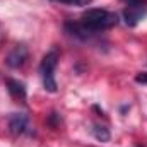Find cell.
I'll return each mask as SVG.
<instances>
[{"label":"cell","instance_id":"6da1fadb","mask_svg":"<svg viewBox=\"0 0 147 147\" xmlns=\"http://www.w3.org/2000/svg\"><path fill=\"white\" fill-rule=\"evenodd\" d=\"M80 21L94 33H101V31L111 29L118 24V16L106 9H87L82 14Z\"/></svg>","mask_w":147,"mask_h":147},{"label":"cell","instance_id":"7a4b0ae2","mask_svg":"<svg viewBox=\"0 0 147 147\" xmlns=\"http://www.w3.org/2000/svg\"><path fill=\"white\" fill-rule=\"evenodd\" d=\"M58 60H60V53L58 50H51L48 51L41 63H39V74H41V79H43V87L45 91L48 92H57V80H55V69L58 65Z\"/></svg>","mask_w":147,"mask_h":147},{"label":"cell","instance_id":"3957f363","mask_svg":"<svg viewBox=\"0 0 147 147\" xmlns=\"http://www.w3.org/2000/svg\"><path fill=\"white\" fill-rule=\"evenodd\" d=\"M127 7L123 9V21L128 28H135L147 16V0H125Z\"/></svg>","mask_w":147,"mask_h":147},{"label":"cell","instance_id":"277c9868","mask_svg":"<svg viewBox=\"0 0 147 147\" xmlns=\"http://www.w3.org/2000/svg\"><path fill=\"white\" fill-rule=\"evenodd\" d=\"M9 132L16 137L19 135H33V125L26 113H12L9 116Z\"/></svg>","mask_w":147,"mask_h":147},{"label":"cell","instance_id":"5b68a950","mask_svg":"<svg viewBox=\"0 0 147 147\" xmlns=\"http://www.w3.org/2000/svg\"><path fill=\"white\" fill-rule=\"evenodd\" d=\"M63 28H65L67 34L77 38V39H80V41H89V39H92V38L98 34V33H94L92 29H89L82 21H69V22H65Z\"/></svg>","mask_w":147,"mask_h":147},{"label":"cell","instance_id":"8992f818","mask_svg":"<svg viewBox=\"0 0 147 147\" xmlns=\"http://www.w3.org/2000/svg\"><path fill=\"white\" fill-rule=\"evenodd\" d=\"M28 58H29V50H28V46H26V45H16V46L9 51V55H7V58H5V63H7L10 69H21V67L28 62Z\"/></svg>","mask_w":147,"mask_h":147},{"label":"cell","instance_id":"52a82bcc","mask_svg":"<svg viewBox=\"0 0 147 147\" xmlns=\"http://www.w3.org/2000/svg\"><path fill=\"white\" fill-rule=\"evenodd\" d=\"M5 86H7V91H9V94H10L12 98L22 99V101L26 99L28 92H26L24 82H21V80H17V79H7V80H5Z\"/></svg>","mask_w":147,"mask_h":147},{"label":"cell","instance_id":"ba28073f","mask_svg":"<svg viewBox=\"0 0 147 147\" xmlns=\"http://www.w3.org/2000/svg\"><path fill=\"white\" fill-rule=\"evenodd\" d=\"M92 135L96 137V140H99V142H108L111 137L110 130L105 127V125H94V128H92Z\"/></svg>","mask_w":147,"mask_h":147},{"label":"cell","instance_id":"9c48e42d","mask_svg":"<svg viewBox=\"0 0 147 147\" xmlns=\"http://www.w3.org/2000/svg\"><path fill=\"white\" fill-rule=\"evenodd\" d=\"M57 3H63V5H74V7H86L89 5L92 0H53Z\"/></svg>","mask_w":147,"mask_h":147},{"label":"cell","instance_id":"30bf717a","mask_svg":"<svg viewBox=\"0 0 147 147\" xmlns=\"http://www.w3.org/2000/svg\"><path fill=\"white\" fill-rule=\"evenodd\" d=\"M60 121H62V116H60L58 113H51V115L48 116V125H50L51 128H58V127H60Z\"/></svg>","mask_w":147,"mask_h":147},{"label":"cell","instance_id":"8fae6325","mask_svg":"<svg viewBox=\"0 0 147 147\" xmlns=\"http://www.w3.org/2000/svg\"><path fill=\"white\" fill-rule=\"evenodd\" d=\"M135 82H139V84H146L147 86V72H140L135 75Z\"/></svg>","mask_w":147,"mask_h":147},{"label":"cell","instance_id":"7c38bea8","mask_svg":"<svg viewBox=\"0 0 147 147\" xmlns=\"http://www.w3.org/2000/svg\"><path fill=\"white\" fill-rule=\"evenodd\" d=\"M0 38H2V29H0Z\"/></svg>","mask_w":147,"mask_h":147}]
</instances>
